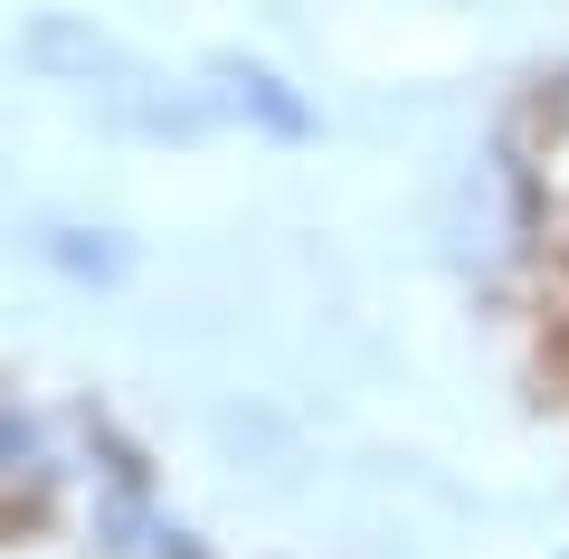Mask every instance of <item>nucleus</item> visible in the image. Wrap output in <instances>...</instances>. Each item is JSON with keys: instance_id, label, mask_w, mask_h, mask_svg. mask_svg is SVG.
I'll return each instance as SVG.
<instances>
[{"instance_id": "obj_1", "label": "nucleus", "mask_w": 569, "mask_h": 559, "mask_svg": "<svg viewBox=\"0 0 569 559\" xmlns=\"http://www.w3.org/2000/svg\"><path fill=\"white\" fill-rule=\"evenodd\" d=\"M0 559H219L171 521L114 418L39 380H0Z\"/></svg>"}, {"instance_id": "obj_2", "label": "nucleus", "mask_w": 569, "mask_h": 559, "mask_svg": "<svg viewBox=\"0 0 569 559\" xmlns=\"http://www.w3.org/2000/svg\"><path fill=\"white\" fill-rule=\"evenodd\" d=\"M512 190H522V322L531 370L569 408V77L541 86L512 123Z\"/></svg>"}]
</instances>
